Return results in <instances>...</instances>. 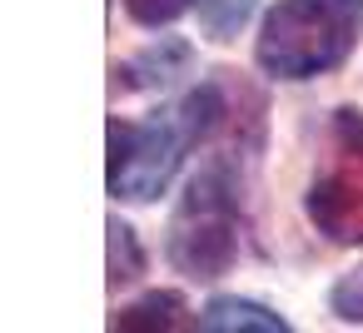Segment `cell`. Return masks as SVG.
<instances>
[{
    "label": "cell",
    "mask_w": 363,
    "mask_h": 333,
    "mask_svg": "<svg viewBox=\"0 0 363 333\" xmlns=\"http://www.w3.org/2000/svg\"><path fill=\"white\" fill-rule=\"evenodd\" d=\"M229 115H234L229 80H204L174 110H160L150 120L110 115V194L125 204L160 199L174 169L184 164V154L204 145L214 130H224Z\"/></svg>",
    "instance_id": "cell-1"
},
{
    "label": "cell",
    "mask_w": 363,
    "mask_h": 333,
    "mask_svg": "<svg viewBox=\"0 0 363 333\" xmlns=\"http://www.w3.org/2000/svg\"><path fill=\"white\" fill-rule=\"evenodd\" d=\"M358 40L353 0H279L264 16L254 60L274 80H313L348 60Z\"/></svg>",
    "instance_id": "cell-2"
},
{
    "label": "cell",
    "mask_w": 363,
    "mask_h": 333,
    "mask_svg": "<svg viewBox=\"0 0 363 333\" xmlns=\"http://www.w3.org/2000/svg\"><path fill=\"white\" fill-rule=\"evenodd\" d=\"M239 179L224 159H209L179 194V209L169 219V264L184 278H219L239 259Z\"/></svg>",
    "instance_id": "cell-3"
},
{
    "label": "cell",
    "mask_w": 363,
    "mask_h": 333,
    "mask_svg": "<svg viewBox=\"0 0 363 333\" xmlns=\"http://www.w3.org/2000/svg\"><path fill=\"white\" fill-rule=\"evenodd\" d=\"M308 224L333 244H363V110H338L303 194Z\"/></svg>",
    "instance_id": "cell-4"
},
{
    "label": "cell",
    "mask_w": 363,
    "mask_h": 333,
    "mask_svg": "<svg viewBox=\"0 0 363 333\" xmlns=\"http://www.w3.org/2000/svg\"><path fill=\"white\" fill-rule=\"evenodd\" d=\"M189 328V303L174 288H155L135 303H125L110 323V333H184Z\"/></svg>",
    "instance_id": "cell-5"
},
{
    "label": "cell",
    "mask_w": 363,
    "mask_h": 333,
    "mask_svg": "<svg viewBox=\"0 0 363 333\" xmlns=\"http://www.w3.org/2000/svg\"><path fill=\"white\" fill-rule=\"evenodd\" d=\"M199 333H294V328L274 308H264L254 298H239V293H224L199 313Z\"/></svg>",
    "instance_id": "cell-6"
},
{
    "label": "cell",
    "mask_w": 363,
    "mask_h": 333,
    "mask_svg": "<svg viewBox=\"0 0 363 333\" xmlns=\"http://www.w3.org/2000/svg\"><path fill=\"white\" fill-rule=\"evenodd\" d=\"M254 16V0H199V30L209 40H234Z\"/></svg>",
    "instance_id": "cell-7"
},
{
    "label": "cell",
    "mask_w": 363,
    "mask_h": 333,
    "mask_svg": "<svg viewBox=\"0 0 363 333\" xmlns=\"http://www.w3.org/2000/svg\"><path fill=\"white\" fill-rule=\"evenodd\" d=\"M140 269H145V254L135 244V229L120 224V219H110V283L120 288V283L140 278Z\"/></svg>",
    "instance_id": "cell-8"
},
{
    "label": "cell",
    "mask_w": 363,
    "mask_h": 333,
    "mask_svg": "<svg viewBox=\"0 0 363 333\" xmlns=\"http://www.w3.org/2000/svg\"><path fill=\"white\" fill-rule=\"evenodd\" d=\"M328 308H333L343 323H363V264H358V269H348V273L333 283Z\"/></svg>",
    "instance_id": "cell-9"
},
{
    "label": "cell",
    "mask_w": 363,
    "mask_h": 333,
    "mask_svg": "<svg viewBox=\"0 0 363 333\" xmlns=\"http://www.w3.org/2000/svg\"><path fill=\"white\" fill-rule=\"evenodd\" d=\"M189 6H194V0H125L130 21H135V26H150V30H160V26H174V21H179Z\"/></svg>",
    "instance_id": "cell-10"
},
{
    "label": "cell",
    "mask_w": 363,
    "mask_h": 333,
    "mask_svg": "<svg viewBox=\"0 0 363 333\" xmlns=\"http://www.w3.org/2000/svg\"><path fill=\"white\" fill-rule=\"evenodd\" d=\"M353 11H358V21H363V0H353Z\"/></svg>",
    "instance_id": "cell-11"
}]
</instances>
